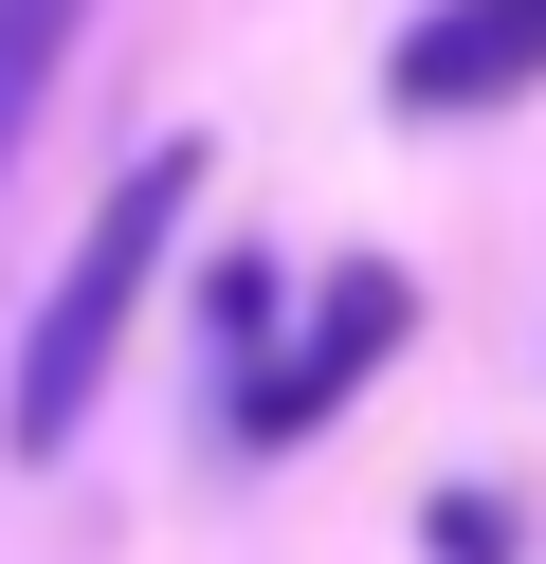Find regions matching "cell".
<instances>
[{
  "mask_svg": "<svg viewBox=\"0 0 546 564\" xmlns=\"http://www.w3.org/2000/svg\"><path fill=\"white\" fill-rule=\"evenodd\" d=\"M201 310H218V346L255 365V328H274V256H218V292H201Z\"/></svg>",
  "mask_w": 546,
  "mask_h": 564,
  "instance_id": "cell-6",
  "label": "cell"
},
{
  "mask_svg": "<svg viewBox=\"0 0 546 564\" xmlns=\"http://www.w3.org/2000/svg\"><path fill=\"white\" fill-rule=\"evenodd\" d=\"M419 546H437V564H528V546H510V491H437Z\"/></svg>",
  "mask_w": 546,
  "mask_h": 564,
  "instance_id": "cell-5",
  "label": "cell"
},
{
  "mask_svg": "<svg viewBox=\"0 0 546 564\" xmlns=\"http://www.w3.org/2000/svg\"><path fill=\"white\" fill-rule=\"evenodd\" d=\"M510 91H546V0H437V19H400L383 55V110H510Z\"/></svg>",
  "mask_w": 546,
  "mask_h": 564,
  "instance_id": "cell-3",
  "label": "cell"
},
{
  "mask_svg": "<svg viewBox=\"0 0 546 564\" xmlns=\"http://www.w3.org/2000/svg\"><path fill=\"white\" fill-rule=\"evenodd\" d=\"M400 328H419V292H400L383 256H364V273H328V310H310V346L237 382V437H255V455H291V437H328V419H346L364 382H383V346H400Z\"/></svg>",
  "mask_w": 546,
  "mask_h": 564,
  "instance_id": "cell-2",
  "label": "cell"
},
{
  "mask_svg": "<svg viewBox=\"0 0 546 564\" xmlns=\"http://www.w3.org/2000/svg\"><path fill=\"white\" fill-rule=\"evenodd\" d=\"M73 19H92V0H0V164H19V128H36V91H55Z\"/></svg>",
  "mask_w": 546,
  "mask_h": 564,
  "instance_id": "cell-4",
  "label": "cell"
},
{
  "mask_svg": "<svg viewBox=\"0 0 546 564\" xmlns=\"http://www.w3.org/2000/svg\"><path fill=\"white\" fill-rule=\"evenodd\" d=\"M201 219V147H146L128 183H109V219L73 237V273L36 292V328H19V382H0V455H73L92 437V401H109V346H128V310L164 292V237Z\"/></svg>",
  "mask_w": 546,
  "mask_h": 564,
  "instance_id": "cell-1",
  "label": "cell"
}]
</instances>
